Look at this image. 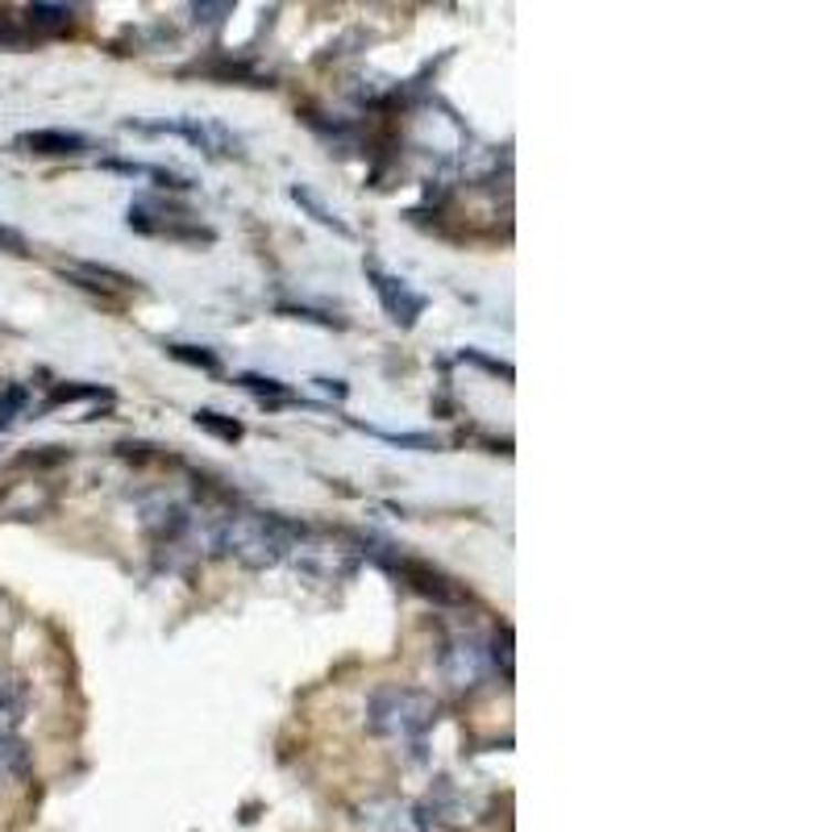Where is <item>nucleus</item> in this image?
<instances>
[{"instance_id": "nucleus-1", "label": "nucleus", "mask_w": 832, "mask_h": 832, "mask_svg": "<svg viewBox=\"0 0 832 832\" xmlns=\"http://www.w3.org/2000/svg\"><path fill=\"white\" fill-rule=\"evenodd\" d=\"M305 529L267 516V512H225L209 525V545L237 558L242 566H279L284 558H291V550L300 542Z\"/></svg>"}, {"instance_id": "nucleus-2", "label": "nucleus", "mask_w": 832, "mask_h": 832, "mask_svg": "<svg viewBox=\"0 0 832 832\" xmlns=\"http://www.w3.org/2000/svg\"><path fill=\"white\" fill-rule=\"evenodd\" d=\"M437 721V704L429 691L416 687H375L366 700V724L375 737L392 742H420Z\"/></svg>"}, {"instance_id": "nucleus-3", "label": "nucleus", "mask_w": 832, "mask_h": 832, "mask_svg": "<svg viewBox=\"0 0 832 832\" xmlns=\"http://www.w3.org/2000/svg\"><path fill=\"white\" fill-rule=\"evenodd\" d=\"M437 666H441V679H446L454 691H474L479 683H488V674H491L488 641L474 633L450 637V641L441 646V653H437Z\"/></svg>"}, {"instance_id": "nucleus-4", "label": "nucleus", "mask_w": 832, "mask_h": 832, "mask_svg": "<svg viewBox=\"0 0 832 832\" xmlns=\"http://www.w3.org/2000/svg\"><path fill=\"white\" fill-rule=\"evenodd\" d=\"M387 566H392L399 579L413 587L416 596L434 599L437 608H462V604H467V591H462V587H458V583H454L450 575H446V570H437V566H429V562L399 554V558H392Z\"/></svg>"}, {"instance_id": "nucleus-5", "label": "nucleus", "mask_w": 832, "mask_h": 832, "mask_svg": "<svg viewBox=\"0 0 832 832\" xmlns=\"http://www.w3.org/2000/svg\"><path fill=\"white\" fill-rule=\"evenodd\" d=\"M366 279L375 284V296H380L383 312H387V317H392L399 329H413L416 317L425 312V305H429V300H425V296H420L413 284H404V279L380 271V267H371V271H366Z\"/></svg>"}, {"instance_id": "nucleus-6", "label": "nucleus", "mask_w": 832, "mask_h": 832, "mask_svg": "<svg viewBox=\"0 0 832 832\" xmlns=\"http://www.w3.org/2000/svg\"><path fill=\"white\" fill-rule=\"evenodd\" d=\"M88 138L75 134V129H30L18 138V150L25 154H42V159H75L88 150Z\"/></svg>"}, {"instance_id": "nucleus-7", "label": "nucleus", "mask_w": 832, "mask_h": 832, "mask_svg": "<svg viewBox=\"0 0 832 832\" xmlns=\"http://www.w3.org/2000/svg\"><path fill=\"white\" fill-rule=\"evenodd\" d=\"M63 275H72L79 288H105V291L138 288V279H129V275L113 271V267H100V263H75L72 271H63Z\"/></svg>"}, {"instance_id": "nucleus-8", "label": "nucleus", "mask_w": 832, "mask_h": 832, "mask_svg": "<svg viewBox=\"0 0 832 832\" xmlns=\"http://www.w3.org/2000/svg\"><path fill=\"white\" fill-rule=\"evenodd\" d=\"M291 200H296L300 209H308V213H312V221H317V225H326V230H333V234H342V237H350V234H354V230H350V225H345V221L338 217L333 209H326V204L317 200V192H308L305 183H296V188H291Z\"/></svg>"}, {"instance_id": "nucleus-9", "label": "nucleus", "mask_w": 832, "mask_h": 832, "mask_svg": "<svg viewBox=\"0 0 832 832\" xmlns=\"http://www.w3.org/2000/svg\"><path fill=\"white\" fill-rule=\"evenodd\" d=\"M25 770H30L25 745H21L18 737H9V733H0V782H13V778H21Z\"/></svg>"}, {"instance_id": "nucleus-10", "label": "nucleus", "mask_w": 832, "mask_h": 832, "mask_svg": "<svg viewBox=\"0 0 832 832\" xmlns=\"http://www.w3.org/2000/svg\"><path fill=\"white\" fill-rule=\"evenodd\" d=\"M196 429L221 437V441H242V434H246V429H242V420H234V416H225V413H213V408H200Z\"/></svg>"}, {"instance_id": "nucleus-11", "label": "nucleus", "mask_w": 832, "mask_h": 832, "mask_svg": "<svg viewBox=\"0 0 832 832\" xmlns=\"http://www.w3.org/2000/svg\"><path fill=\"white\" fill-rule=\"evenodd\" d=\"M237 387H246V392H254V396H263V404H267V408H275V404H288V399H296V396L288 392V383L263 380V375H242V380H237Z\"/></svg>"}, {"instance_id": "nucleus-12", "label": "nucleus", "mask_w": 832, "mask_h": 832, "mask_svg": "<svg viewBox=\"0 0 832 832\" xmlns=\"http://www.w3.org/2000/svg\"><path fill=\"white\" fill-rule=\"evenodd\" d=\"M25 21L34 30H67L72 25V9L67 4H30L25 9Z\"/></svg>"}, {"instance_id": "nucleus-13", "label": "nucleus", "mask_w": 832, "mask_h": 832, "mask_svg": "<svg viewBox=\"0 0 832 832\" xmlns=\"http://www.w3.org/2000/svg\"><path fill=\"white\" fill-rule=\"evenodd\" d=\"M167 354L175 362H188V366H200V371H209V375H217L221 371V359L213 354V350H204V345H183V342H171L167 345Z\"/></svg>"}, {"instance_id": "nucleus-14", "label": "nucleus", "mask_w": 832, "mask_h": 832, "mask_svg": "<svg viewBox=\"0 0 832 832\" xmlns=\"http://www.w3.org/2000/svg\"><path fill=\"white\" fill-rule=\"evenodd\" d=\"M25 712V691L18 683H0V733H9Z\"/></svg>"}, {"instance_id": "nucleus-15", "label": "nucleus", "mask_w": 832, "mask_h": 832, "mask_svg": "<svg viewBox=\"0 0 832 832\" xmlns=\"http://www.w3.org/2000/svg\"><path fill=\"white\" fill-rule=\"evenodd\" d=\"M25 404H30L25 383H9V387H0V429H9V425L25 413Z\"/></svg>"}, {"instance_id": "nucleus-16", "label": "nucleus", "mask_w": 832, "mask_h": 832, "mask_svg": "<svg viewBox=\"0 0 832 832\" xmlns=\"http://www.w3.org/2000/svg\"><path fill=\"white\" fill-rule=\"evenodd\" d=\"M92 396H100L96 383H63V387H55V392L46 396L42 413H51V408H58V404H72V399H92Z\"/></svg>"}, {"instance_id": "nucleus-17", "label": "nucleus", "mask_w": 832, "mask_h": 832, "mask_svg": "<svg viewBox=\"0 0 832 832\" xmlns=\"http://www.w3.org/2000/svg\"><path fill=\"white\" fill-rule=\"evenodd\" d=\"M0 250L25 254V237H21L18 230H9V225H0Z\"/></svg>"}, {"instance_id": "nucleus-18", "label": "nucleus", "mask_w": 832, "mask_h": 832, "mask_svg": "<svg viewBox=\"0 0 832 832\" xmlns=\"http://www.w3.org/2000/svg\"><path fill=\"white\" fill-rule=\"evenodd\" d=\"M234 4H192V13H196V21H217L221 13H230Z\"/></svg>"}]
</instances>
